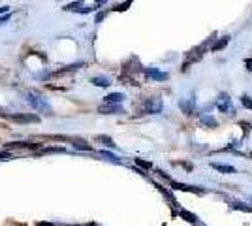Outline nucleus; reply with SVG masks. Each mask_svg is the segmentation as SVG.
I'll list each match as a JSON object with an SVG mask.
<instances>
[{
	"label": "nucleus",
	"mask_w": 252,
	"mask_h": 226,
	"mask_svg": "<svg viewBox=\"0 0 252 226\" xmlns=\"http://www.w3.org/2000/svg\"><path fill=\"white\" fill-rule=\"evenodd\" d=\"M91 83L96 85V87H109L111 85V81H109L107 77H102V75H100V77H93V79H91Z\"/></svg>",
	"instance_id": "nucleus-11"
},
{
	"label": "nucleus",
	"mask_w": 252,
	"mask_h": 226,
	"mask_svg": "<svg viewBox=\"0 0 252 226\" xmlns=\"http://www.w3.org/2000/svg\"><path fill=\"white\" fill-rule=\"evenodd\" d=\"M245 65L249 66V70H251V72H252V59H249V61H247V63H245Z\"/></svg>",
	"instance_id": "nucleus-24"
},
{
	"label": "nucleus",
	"mask_w": 252,
	"mask_h": 226,
	"mask_svg": "<svg viewBox=\"0 0 252 226\" xmlns=\"http://www.w3.org/2000/svg\"><path fill=\"white\" fill-rule=\"evenodd\" d=\"M102 155H104L105 159H109V161H117L115 155H111V153H105V151H102Z\"/></svg>",
	"instance_id": "nucleus-20"
},
{
	"label": "nucleus",
	"mask_w": 252,
	"mask_h": 226,
	"mask_svg": "<svg viewBox=\"0 0 252 226\" xmlns=\"http://www.w3.org/2000/svg\"><path fill=\"white\" fill-rule=\"evenodd\" d=\"M10 19V15H4V17H0V25H4V23Z\"/></svg>",
	"instance_id": "nucleus-23"
},
{
	"label": "nucleus",
	"mask_w": 252,
	"mask_h": 226,
	"mask_svg": "<svg viewBox=\"0 0 252 226\" xmlns=\"http://www.w3.org/2000/svg\"><path fill=\"white\" fill-rule=\"evenodd\" d=\"M74 147L75 149H81V151H91V143H87L85 140H79V138H75L74 140Z\"/></svg>",
	"instance_id": "nucleus-13"
},
{
	"label": "nucleus",
	"mask_w": 252,
	"mask_h": 226,
	"mask_svg": "<svg viewBox=\"0 0 252 226\" xmlns=\"http://www.w3.org/2000/svg\"><path fill=\"white\" fill-rule=\"evenodd\" d=\"M96 140H98V141H104V145H107V147H115L113 140H111V138H107V136H98Z\"/></svg>",
	"instance_id": "nucleus-15"
},
{
	"label": "nucleus",
	"mask_w": 252,
	"mask_h": 226,
	"mask_svg": "<svg viewBox=\"0 0 252 226\" xmlns=\"http://www.w3.org/2000/svg\"><path fill=\"white\" fill-rule=\"evenodd\" d=\"M203 51H205V45L203 47H196V49H192L189 55V59L185 61V65H183V70H189V66L192 63H196V61H200L201 57H203Z\"/></svg>",
	"instance_id": "nucleus-4"
},
{
	"label": "nucleus",
	"mask_w": 252,
	"mask_h": 226,
	"mask_svg": "<svg viewBox=\"0 0 252 226\" xmlns=\"http://www.w3.org/2000/svg\"><path fill=\"white\" fill-rule=\"evenodd\" d=\"M217 108L220 109L222 113H226V115H235V109L231 106V98L226 93H222L220 97L217 98Z\"/></svg>",
	"instance_id": "nucleus-2"
},
{
	"label": "nucleus",
	"mask_w": 252,
	"mask_h": 226,
	"mask_svg": "<svg viewBox=\"0 0 252 226\" xmlns=\"http://www.w3.org/2000/svg\"><path fill=\"white\" fill-rule=\"evenodd\" d=\"M8 119L15 121V123H40L38 115H32V113H17V115H8Z\"/></svg>",
	"instance_id": "nucleus-5"
},
{
	"label": "nucleus",
	"mask_w": 252,
	"mask_h": 226,
	"mask_svg": "<svg viewBox=\"0 0 252 226\" xmlns=\"http://www.w3.org/2000/svg\"><path fill=\"white\" fill-rule=\"evenodd\" d=\"M27 102H29V104H31L36 111H43V113L51 115V108H49V104L45 102V98L38 97V95H32V93H31V95L27 97Z\"/></svg>",
	"instance_id": "nucleus-1"
},
{
	"label": "nucleus",
	"mask_w": 252,
	"mask_h": 226,
	"mask_svg": "<svg viewBox=\"0 0 252 226\" xmlns=\"http://www.w3.org/2000/svg\"><path fill=\"white\" fill-rule=\"evenodd\" d=\"M241 127L245 129V132H249V130H251V125H249V123H241Z\"/></svg>",
	"instance_id": "nucleus-22"
},
{
	"label": "nucleus",
	"mask_w": 252,
	"mask_h": 226,
	"mask_svg": "<svg viewBox=\"0 0 252 226\" xmlns=\"http://www.w3.org/2000/svg\"><path fill=\"white\" fill-rule=\"evenodd\" d=\"M147 75H149V77H153V79H158V81H164V79H168V74H164V72H158V70H153V68H149V70H147Z\"/></svg>",
	"instance_id": "nucleus-10"
},
{
	"label": "nucleus",
	"mask_w": 252,
	"mask_h": 226,
	"mask_svg": "<svg viewBox=\"0 0 252 226\" xmlns=\"http://www.w3.org/2000/svg\"><path fill=\"white\" fill-rule=\"evenodd\" d=\"M125 100V95L123 93H111L105 97V104H121Z\"/></svg>",
	"instance_id": "nucleus-8"
},
{
	"label": "nucleus",
	"mask_w": 252,
	"mask_h": 226,
	"mask_svg": "<svg viewBox=\"0 0 252 226\" xmlns=\"http://www.w3.org/2000/svg\"><path fill=\"white\" fill-rule=\"evenodd\" d=\"M100 113H107V115H115V113H125L121 106H117V104H104V106H100L98 108Z\"/></svg>",
	"instance_id": "nucleus-6"
},
{
	"label": "nucleus",
	"mask_w": 252,
	"mask_h": 226,
	"mask_svg": "<svg viewBox=\"0 0 252 226\" xmlns=\"http://www.w3.org/2000/svg\"><path fill=\"white\" fill-rule=\"evenodd\" d=\"M162 108H164V102H162V98L160 97L149 98L147 102H145V106H143L145 113H160Z\"/></svg>",
	"instance_id": "nucleus-3"
},
{
	"label": "nucleus",
	"mask_w": 252,
	"mask_h": 226,
	"mask_svg": "<svg viewBox=\"0 0 252 226\" xmlns=\"http://www.w3.org/2000/svg\"><path fill=\"white\" fill-rule=\"evenodd\" d=\"M217 172H222V173H235V168L233 166H226V164H217V162H213L211 164Z\"/></svg>",
	"instance_id": "nucleus-9"
},
{
	"label": "nucleus",
	"mask_w": 252,
	"mask_h": 226,
	"mask_svg": "<svg viewBox=\"0 0 252 226\" xmlns=\"http://www.w3.org/2000/svg\"><path fill=\"white\" fill-rule=\"evenodd\" d=\"M226 43H228V38H222V40L219 43H215V47H213V49H215V51H219V49H222V47H224Z\"/></svg>",
	"instance_id": "nucleus-19"
},
{
	"label": "nucleus",
	"mask_w": 252,
	"mask_h": 226,
	"mask_svg": "<svg viewBox=\"0 0 252 226\" xmlns=\"http://www.w3.org/2000/svg\"><path fill=\"white\" fill-rule=\"evenodd\" d=\"M8 159H11L10 153H0V161H8Z\"/></svg>",
	"instance_id": "nucleus-21"
},
{
	"label": "nucleus",
	"mask_w": 252,
	"mask_h": 226,
	"mask_svg": "<svg viewBox=\"0 0 252 226\" xmlns=\"http://www.w3.org/2000/svg\"><path fill=\"white\" fill-rule=\"evenodd\" d=\"M231 207H235V209H241V211H252V207H249V205H241L239 202H233V204H231Z\"/></svg>",
	"instance_id": "nucleus-18"
},
{
	"label": "nucleus",
	"mask_w": 252,
	"mask_h": 226,
	"mask_svg": "<svg viewBox=\"0 0 252 226\" xmlns=\"http://www.w3.org/2000/svg\"><path fill=\"white\" fill-rule=\"evenodd\" d=\"M8 11V6H4V8H0V13H6Z\"/></svg>",
	"instance_id": "nucleus-26"
},
{
	"label": "nucleus",
	"mask_w": 252,
	"mask_h": 226,
	"mask_svg": "<svg viewBox=\"0 0 252 226\" xmlns=\"http://www.w3.org/2000/svg\"><path fill=\"white\" fill-rule=\"evenodd\" d=\"M200 121L205 125V127H211V129H215V127H219V123H217V119H213L211 115H201Z\"/></svg>",
	"instance_id": "nucleus-12"
},
{
	"label": "nucleus",
	"mask_w": 252,
	"mask_h": 226,
	"mask_svg": "<svg viewBox=\"0 0 252 226\" xmlns=\"http://www.w3.org/2000/svg\"><path fill=\"white\" fill-rule=\"evenodd\" d=\"M181 109H183V111H185V113H192V111H194V98H190L189 102H185V100H183V102H181Z\"/></svg>",
	"instance_id": "nucleus-14"
},
{
	"label": "nucleus",
	"mask_w": 252,
	"mask_h": 226,
	"mask_svg": "<svg viewBox=\"0 0 252 226\" xmlns=\"http://www.w3.org/2000/svg\"><path fill=\"white\" fill-rule=\"evenodd\" d=\"M241 104H243V106H245V108L252 109V98H251V97H247V95H245V97H241Z\"/></svg>",
	"instance_id": "nucleus-16"
},
{
	"label": "nucleus",
	"mask_w": 252,
	"mask_h": 226,
	"mask_svg": "<svg viewBox=\"0 0 252 226\" xmlns=\"http://www.w3.org/2000/svg\"><path fill=\"white\" fill-rule=\"evenodd\" d=\"M81 4H83V0H77V2H74V4H68V6H66V8H64V10H68V11H74V10H77V8H79V6H81Z\"/></svg>",
	"instance_id": "nucleus-17"
},
{
	"label": "nucleus",
	"mask_w": 252,
	"mask_h": 226,
	"mask_svg": "<svg viewBox=\"0 0 252 226\" xmlns=\"http://www.w3.org/2000/svg\"><path fill=\"white\" fill-rule=\"evenodd\" d=\"M8 149H38V145L36 143H27V141H13V143H8L6 145Z\"/></svg>",
	"instance_id": "nucleus-7"
},
{
	"label": "nucleus",
	"mask_w": 252,
	"mask_h": 226,
	"mask_svg": "<svg viewBox=\"0 0 252 226\" xmlns=\"http://www.w3.org/2000/svg\"><path fill=\"white\" fill-rule=\"evenodd\" d=\"M38 226H55V225H51V223H38Z\"/></svg>",
	"instance_id": "nucleus-25"
}]
</instances>
